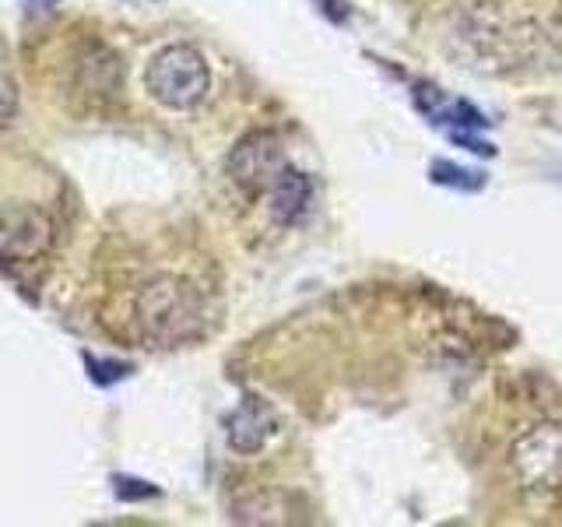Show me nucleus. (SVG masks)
Instances as JSON below:
<instances>
[{
    "label": "nucleus",
    "instance_id": "f257e3e1",
    "mask_svg": "<svg viewBox=\"0 0 562 527\" xmlns=\"http://www.w3.org/2000/svg\"><path fill=\"white\" fill-rule=\"evenodd\" d=\"M134 321L155 345H183L204 334V299L187 278L158 274L137 289Z\"/></svg>",
    "mask_w": 562,
    "mask_h": 527
},
{
    "label": "nucleus",
    "instance_id": "f03ea898",
    "mask_svg": "<svg viewBox=\"0 0 562 527\" xmlns=\"http://www.w3.org/2000/svg\"><path fill=\"white\" fill-rule=\"evenodd\" d=\"M207 60L193 46H166L158 49L145 67V88L148 96L166 105V110H193L207 96Z\"/></svg>",
    "mask_w": 562,
    "mask_h": 527
},
{
    "label": "nucleus",
    "instance_id": "7ed1b4c3",
    "mask_svg": "<svg viewBox=\"0 0 562 527\" xmlns=\"http://www.w3.org/2000/svg\"><path fill=\"white\" fill-rule=\"evenodd\" d=\"M509 468L520 489L552 496L562 489V422H538L509 444Z\"/></svg>",
    "mask_w": 562,
    "mask_h": 527
},
{
    "label": "nucleus",
    "instance_id": "20e7f679",
    "mask_svg": "<svg viewBox=\"0 0 562 527\" xmlns=\"http://www.w3.org/2000/svg\"><path fill=\"white\" fill-rule=\"evenodd\" d=\"M289 169V158L281 141L274 134H250L228 155V176L236 180L239 190L250 198H268V190L281 180V172Z\"/></svg>",
    "mask_w": 562,
    "mask_h": 527
},
{
    "label": "nucleus",
    "instance_id": "39448f33",
    "mask_svg": "<svg viewBox=\"0 0 562 527\" xmlns=\"http://www.w3.org/2000/svg\"><path fill=\"white\" fill-rule=\"evenodd\" d=\"M53 243V222L43 208L25 201L0 204V257L32 260Z\"/></svg>",
    "mask_w": 562,
    "mask_h": 527
},
{
    "label": "nucleus",
    "instance_id": "423d86ee",
    "mask_svg": "<svg viewBox=\"0 0 562 527\" xmlns=\"http://www.w3.org/2000/svg\"><path fill=\"white\" fill-rule=\"evenodd\" d=\"M228 444L239 453H254L268 444V436L274 433V412L268 401L260 397H246L239 408L228 415Z\"/></svg>",
    "mask_w": 562,
    "mask_h": 527
},
{
    "label": "nucleus",
    "instance_id": "0eeeda50",
    "mask_svg": "<svg viewBox=\"0 0 562 527\" xmlns=\"http://www.w3.org/2000/svg\"><path fill=\"white\" fill-rule=\"evenodd\" d=\"M310 201H313V187H310L306 176L292 166L281 172V180L268 190V211H271V218L281 225H292V222L303 218Z\"/></svg>",
    "mask_w": 562,
    "mask_h": 527
},
{
    "label": "nucleus",
    "instance_id": "6e6552de",
    "mask_svg": "<svg viewBox=\"0 0 562 527\" xmlns=\"http://www.w3.org/2000/svg\"><path fill=\"white\" fill-rule=\"evenodd\" d=\"M418 105L436 123H453V127H485V116L464 99H447L439 88H418Z\"/></svg>",
    "mask_w": 562,
    "mask_h": 527
},
{
    "label": "nucleus",
    "instance_id": "1a4fd4ad",
    "mask_svg": "<svg viewBox=\"0 0 562 527\" xmlns=\"http://www.w3.org/2000/svg\"><path fill=\"white\" fill-rule=\"evenodd\" d=\"M432 180L443 183V187H457V190H479L485 183L479 172L461 169L453 162H443V158H436V162H432Z\"/></svg>",
    "mask_w": 562,
    "mask_h": 527
},
{
    "label": "nucleus",
    "instance_id": "9d476101",
    "mask_svg": "<svg viewBox=\"0 0 562 527\" xmlns=\"http://www.w3.org/2000/svg\"><path fill=\"white\" fill-rule=\"evenodd\" d=\"M14 105H18V96H14V85L0 75V123H4L11 113H14Z\"/></svg>",
    "mask_w": 562,
    "mask_h": 527
}]
</instances>
